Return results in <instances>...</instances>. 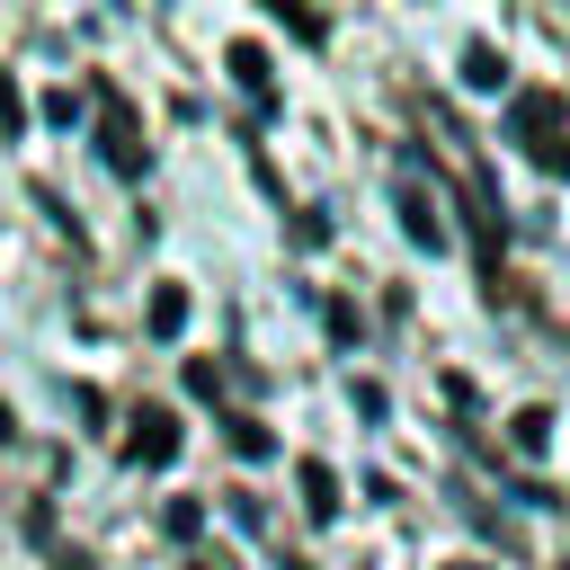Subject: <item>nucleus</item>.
Here are the masks:
<instances>
[{
    "mask_svg": "<svg viewBox=\"0 0 570 570\" xmlns=\"http://www.w3.org/2000/svg\"><path fill=\"white\" fill-rule=\"evenodd\" d=\"M463 80H472V89H499V80H508V62H499L490 45H463Z\"/></svg>",
    "mask_w": 570,
    "mask_h": 570,
    "instance_id": "nucleus-1",
    "label": "nucleus"
},
{
    "mask_svg": "<svg viewBox=\"0 0 570 570\" xmlns=\"http://www.w3.org/2000/svg\"><path fill=\"white\" fill-rule=\"evenodd\" d=\"M232 71H240V89H267V62H258L249 45H232Z\"/></svg>",
    "mask_w": 570,
    "mask_h": 570,
    "instance_id": "nucleus-2",
    "label": "nucleus"
}]
</instances>
